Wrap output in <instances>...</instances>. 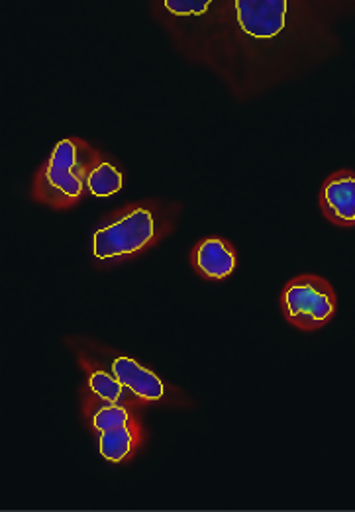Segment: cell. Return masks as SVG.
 I'll use <instances>...</instances> for the list:
<instances>
[{
	"instance_id": "cell-1",
	"label": "cell",
	"mask_w": 355,
	"mask_h": 512,
	"mask_svg": "<svg viewBox=\"0 0 355 512\" xmlns=\"http://www.w3.org/2000/svg\"><path fill=\"white\" fill-rule=\"evenodd\" d=\"M101 161V155L83 140L59 142L36 177L34 197L55 208L77 205L89 191V173Z\"/></svg>"
},
{
	"instance_id": "cell-2",
	"label": "cell",
	"mask_w": 355,
	"mask_h": 512,
	"mask_svg": "<svg viewBox=\"0 0 355 512\" xmlns=\"http://www.w3.org/2000/svg\"><path fill=\"white\" fill-rule=\"evenodd\" d=\"M165 234V222L148 206H134L104 222L93 236V254L101 265H118L152 248Z\"/></svg>"
},
{
	"instance_id": "cell-3",
	"label": "cell",
	"mask_w": 355,
	"mask_h": 512,
	"mask_svg": "<svg viewBox=\"0 0 355 512\" xmlns=\"http://www.w3.org/2000/svg\"><path fill=\"white\" fill-rule=\"evenodd\" d=\"M279 305L289 324L303 332H316L334 318L338 299L324 277L305 273L285 285Z\"/></svg>"
},
{
	"instance_id": "cell-4",
	"label": "cell",
	"mask_w": 355,
	"mask_h": 512,
	"mask_svg": "<svg viewBox=\"0 0 355 512\" xmlns=\"http://www.w3.org/2000/svg\"><path fill=\"white\" fill-rule=\"evenodd\" d=\"M95 399L87 405V416L101 440V454L108 461H124L140 444V428L126 405Z\"/></svg>"
},
{
	"instance_id": "cell-5",
	"label": "cell",
	"mask_w": 355,
	"mask_h": 512,
	"mask_svg": "<svg viewBox=\"0 0 355 512\" xmlns=\"http://www.w3.org/2000/svg\"><path fill=\"white\" fill-rule=\"evenodd\" d=\"M287 0H236L240 28L252 38H275L285 28Z\"/></svg>"
},
{
	"instance_id": "cell-6",
	"label": "cell",
	"mask_w": 355,
	"mask_h": 512,
	"mask_svg": "<svg viewBox=\"0 0 355 512\" xmlns=\"http://www.w3.org/2000/svg\"><path fill=\"white\" fill-rule=\"evenodd\" d=\"M320 206L326 218L338 226H355V173H334L322 187Z\"/></svg>"
},
{
	"instance_id": "cell-7",
	"label": "cell",
	"mask_w": 355,
	"mask_h": 512,
	"mask_svg": "<svg viewBox=\"0 0 355 512\" xmlns=\"http://www.w3.org/2000/svg\"><path fill=\"white\" fill-rule=\"evenodd\" d=\"M193 265L204 279L220 281L234 273L236 252L228 242L220 238H208L195 248Z\"/></svg>"
},
{
	"instance_id": "cell-8",
	"label": "cell",
	"mask_w": 355,
	"mask_h": 512,
	"mask_svg": "<svg viewBox=\"0 0 355 512\" xmlns=\"http://www.w3.org/2000/svg\"><path fill=\"white\" fill-rule=\"evenodd\" d=\"M112 375L126 385L138 399L159 401L165 393L163 383L150 369L142 367L138 361L130 358H116L112 361Z\"/></svg>"
},
{
	"instance_id": "cell-9",
	"label": "cell",
	"mask_w": 355,
	"mask_h": 512,
	"mask_svg": "<svg viewBox=\"0 0 355 512\" xmlns=\"http://www.w3.org/2000/svg\"><path fill=\"white\" fill-rule=\"evenodd\" d=\"M89 389L93 395H97L106 403H114V405H130L134 395L126 385H122L114 375H108L106 371L95 369L89 373Z\"/></svg>"
},
{
	"instance_id": "cell-10",
	"label": "cell",
	"mask_w": 355,
	"mask_h": 512,
	"mask_svg": "<svg viewBox=\"0 0 355 512\" xmlns=\"http://www.w3.org/2000/svg\"><path fill=\"white\" fill-rule=\"evenodd\" d=\"M89 193L95 197H110L122 189V173L106 163L101 161L91 173H89Z\"/></svg>"
},
{
	"instance_id": "cell-11",
	"label": "cell",
	"mask_w": 355,
	"mask_h": 512,
	"mask_svg": "<svg viewBox=\"0 0 355 512\" xmlns=\"http://www.w3.org/2000/svg\"><path fill=\"white\" fill-rule=\"evenodd\" d=\"M212 0H165V8L177 16L204 14Z\"/></svg>"
}]
</instances>
